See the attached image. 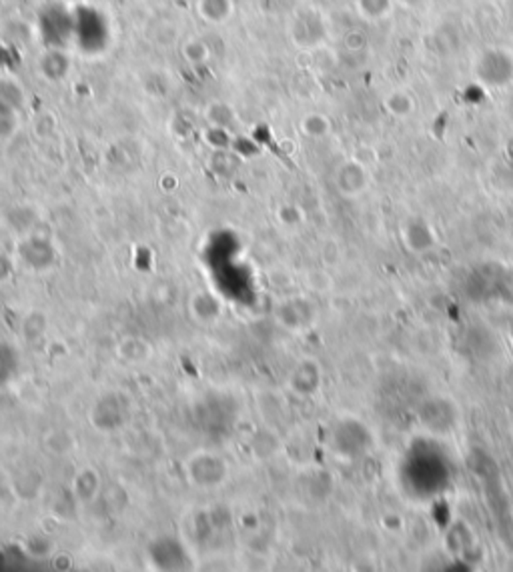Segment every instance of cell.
I'll return each instance as SVG.
<instances>
[{
    "instance_id": "obj_1",
    "label": "cell",
    "mask_w": 513,
    "mask_h": 572,
    "mask_svg": "<svg viewBox=\"0 0 513 572\" xmlns=\"http://www.w3.org/2000/svg\"><path fill=\"white\" fill-rule=\"evenodd\" d=\"M133 400L120 390H106L90 405L87 419L97 432L114 435L131 422Z\"/></svg>"
},
{
    "instance_id": "obj_2",
    "label": "cell",
    "mask_w": 513,
    "mask_h": 572,
    "mask_svg": "<svg viewBox=\"0 0 513 572\" xmlns=\"http://www.w3.org/2000/svg\"><path fill=\"white\" fill-rule=\"evenodd\" d=\"M187 483L197 491L211 492L225 486L231 476V467L223 456L213 451H197L185 460L183 467Z\"/></svg>"
},
{
    "instance_id": "obj_3",
    "label": "cell",
    "mask_w": 513,
    "mask_h": 572,
    "mask_svg": "<svg viewBox=\"0 0 513 572\" xmlns=\"http://www.w3.org/2000/svg\"><path fill=\"white\" fill-rule=\"evenodd\" d=\"M476 79L489 89H503L513 82V52L503 46H489L473 63Z\"/></svg>"
},
{
    "instance_id": "obj_4",
    "label": "cell",
    "mask_w": 513,
    "mask_h": 572,
    "mask_svg": "<svg viewBox=\"0 0 513 572\" xmlns=\"http://www.w3.org/2000/svg\"><path fill=\"white\" fill-rule=\"evenodd\" d=\"M371 187V173L363 162L355 158L341 162L335 170V189L341 197L359 198Z\"/></svg>"
},
{
    "instance_id": "obj_5",
    "label": "cell",
    "mask_w": 513,
    "mask_h": 572,
    "mask_svg": "<svg viewBox=\"0 0 513 572\" xmlns=\"http://www.w3.org/2000/svg\"><path fill=\"white\" fill-rule=\"evenodd\" d=\"M275 321L291 332L307 330L315 322V306L305 298H287L275 308Z\"/></svg>"
},
{
    "instance_id": "obj_6",
    "label": "cell",
    "mask_w": 513,
    "mask_h": 572,
    "mask_svg": "<svg viewBox=\"0 0 513 572\" xmlns=\"http://www.w3.org/2000/svg\"><path fill=\"white\" fill-rule=\"evenodd\" d=\"M321 383H323V370L313 359L299 360L287 376L289 390L295 392L297 397H313L321 389Z\"/></svg>"
},
{
    "instance_id": "obj_7",
    "label": "cell",
    "mask_w": 513,
    "mask_h": 572,
    "mask_svg": "<svg viewBox=\"0 0 513 572\" xmlns=\"http://www.w3.org/2000/svg\"><path fill=\"white\" fill-rule=\"evenodd\" d=\"M223 300H221L215 292L211 290H197L189 298V313L193 316V321L198 327H215V324L223 319Z\"/></svg>"
},
{
    "instance_id": "obj_8",
    "label": "cell",
    "mask_w": 513,
    "mask_h": 572,
    "mask_svg": "<svg viewBox=\"0 0 513 572\" xmlns=\"http://www.w3.org/2000/svg\"><path fill=\"white\" fill-rule=\"evenodd\" d=\"M149 559L152 567L160 570H175V568H185L187 553L181 543L175 538H157L155 543L149 546Z\"/></svg>"
},
{
    "instance_id": "obj_9",
    "label": "cell",
    "mask_w": 513,
    "mask_h": 572,
    "mask_svg": "<svg viewBox=\"0 0 513 572\" xmlns=\"http://www.w3.org/2000/svg\"><path fill=\"white\" fill-rule=\"evenodd\" d=\"M103 492V478L93 467L76 470L71 481V497L79 505H93Z\"/></svg>"
},
{
    "instance_id": "obj_10",
    "label": "cell",
    "mask_w": 513,
    "mask_h": 572,
    "mask_svg": "<svg viewBox=\"0 0 513 572\" xmlns=\"http://www.w3.org/2000/svg\"><path fill=\"white\" fill-rule=\"evenodd\" d=\"M405 246L416 254H425L435 249V230L424 219H411L403 227Z\"/></svg>"
},
{
    "instance_id": "obj_11",
    "label": "cell",
    "mask_w": 513,
    "mask_h": 572,
    "mask_svg": "<svg viewBox=\"0 0 513 572\" xmlns=\"http://www.w3.org/2000/svg\"><path fill=\"white\" fill-rule=\"evenodd\" d=\"M117 357L127 365H144L152 357V344L136 335L122 336L117 343Z\"/></svg>"
},
{
    "instance_id": "obj_12",
    "label": "cell",
    "mask_w": 513,
    "mask_h": 572,
    "mask_svg": "<svg viewBox=\"0 0 513 572\" xmlns=\"http://www.w3.org/2000/svg\"><path fill=\"white\" fill-rule=\"evenodd\" d=\"M383 106L393 119H409L417 111V100L408 89H393L383 97Z\"/></svg>"
},
{
    "instance_id": "obj_13",
    "label": "cell",
    "mask_w": 513,
    "mask_h": 572,
    "mask_svg": "<svg viewBox=\"0 0 513 572\" xmlns=\"http://www.w3.org/2000/svg\"><path fill=\"white\" fill-rule=\"evenodd\" d=\"M44 446H47L49 454L65 456L74 448V438L71 437V432L55 429V430H51L47 437H44Z\"/></svg>"
},
{
    "instance_id": "obj_14",
    "label": "cell",
    "mask_w": 513,
    "mask_h": 572,
    "mask_svg": "<svg viewBox=\"0 0 513 572\" xmlns=\"http://www.w3.org/2000/svg\"><path fill=\"white\" fill-rule=\"evenodd\" d=\"M357 9L367 20H381L389 17L393 9V0H357Z\"/></svg>"
},
{
    "instance_id": "obj_15",
    "label": "cell",
    "mask_w": 513,
    "mask_h": 572,
    "mask_svg": "<svg viewBox=\"0 0 513 572\" xmlns=\"http://www.w3.org/2000/svg\"><path fill=\"white\" fill-rule=\"evenodd\" d=\"M331 130V122H329L323 114H311L303 120V133L313 138L325 136Z\"/></svg>"
},
{
    "instance_id": "obj_16",
    "label": "cell",
    "mask_w": 513,
    "mask_h": 572,
    "mask_svg": "<svg viewBox=\"0 0 513 572\" xmlns=\"http://www.w3.org/2000/svg\"><path fill=\"white\" fill-rule=\"evenodd\" d=\"M12 274V267H11V262L6 257H3V254H0V282L3 281H9Z\"/></svg>"
},
{
    "instance_id": "obj_17",
    "label": "cell",
    "mask_w": 513,
    "mask_h": 572,
    "mask_svg": "<svg viewBox=\"0 0 513 572\" xmlns=\"http://www.w3.org/2000/svg\"><path fill=\"white\" fill-rule=\"evenodd\" d=\"M401 3L408 4V6H417L421 3V0H401Z\"/></svg>"
}]
</instances>
